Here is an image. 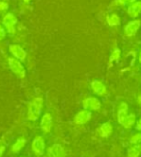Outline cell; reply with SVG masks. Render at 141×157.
<instances>
[{
	"label": "cell",
	"mask_w": 141,
	"mask_h": 157,
	"mask_svg": "<svg viewBox=\"0 0 141 157\" xmlns=\"http://www.w3.org/2000/svg\"><path fill=\"white\" fill-rule=\"evenodd\" d=\"M44 108V98L35 96L31 99L27 106V119L29 121H37L41 117Z\"/></svg>",
	"instance_id": "1"
},
{
	"label": "cell",
	"mask_w": 141,
	"mask_h": 157,
	"mask_svg": "<svg viewBox=\"0 0 141 157\" xmlns=\"http://www.w3.org/2000/svg\"><path fill=\"white\" fill-rule=\"evenodd\" d=\"M8 65L10 70L20 78H24L26 76V71L24 66L22 65L21 61L16 59L15 57H9L8 58Z\"/></svg>",
	"instance_id": "2"
},
{
	"label": "cell",
	"mask_w": 141,
	"mask_h": 157,
	"mask_svg": "<svg viewBox=\"0 0 141 157\" xmlns=\"http://www.w3.org/2000/svg\"><path fill=\"white\" fill-rule=\"evenodd\" d=\"M17 22V17L12 13H7L6 15H4L2 19V25L9 35L15 34Z\"/></svg>",
	"instance_id": "3"
},
{
	"label": "cell",
	"mask_w": 141,
	"mask_h": 157,
	"mask_svg": "<svg viewBox=\"0 0 141 157\" xmlns=\"http://www.w3.org/2000/svg\"><path fill=\"white\" fill-rule=\"evenodd\" d=\"M32 151L37 156H42L46 151V141L43 136H36L31 144Z\"/></svg>",
	"instance_id": "4"
},
{
	"label": "cell",
	"mask_w": 141,
	"mask_h": 157,
	"mask_svg": "<svg viewBox=\"0 0 141 157\" xmlns=\"http://www.w3.org/2000/svg\"><path fill=\"white\" fill-rule=\"evenodd\" d=\"M82 107L84 110L88 111H99L102 108L101 101L96 96H88L82 100Z\"/></svg>",
	"instance_id": "5"
},
{
	"label": "cell",
	"mask_w": 141,
	"mask_h": 157,
	"mask_svg": "<svg viewBox=\"0 0 141 157\" xmlns=\"http://www.w3.org/2000/svg\"><path fill=\"white\" fill-rule=\"evenodd\" d=\"M52 125H53V117L52 114L50 113H46L43 114V117L41 118L40 121V128L41 130L45 133V134H48L50 133L52 129Z\"/></svg>",
	"instance_id": "6"
},
{
	"label": "cell",
	"mask_w": 141,
	"mask_h": 157,
	"mask_svg": "<svg viewBox=\"0 0 141 157\" xmlns=\"http://www.w3.org/2000/svg\"><path fill=\"white\" fill-rule=\"evenodd\" d=\"M92 118V113L88 110H81L76 113L73 117V123L76 125H84L88 123Z\"/></svg>",
	"instance_id": "7"
},
{
	"label": "cell",
	"mask_w": 141,
	"mask_h": 157,
	"mask_svg": "<svg viewBox=\"0 0 141 157\" xmlns=\"http://www.w3.org/2000/svg\"><path fill=\"white\" fill-rule=\"evenodd\" d=\"M141 26V21L140 20H132L128 21L124 27V33L127 37H133L137 33Z\"/></svg>",
	"instance_id": "8"
},
{
	"label": "cell",
	"mask_w": 141,
	"mask_h": 157,
	"mask_svg": "<svg viewBox=\"0 0 141 157\" xmlns=\"http://www.w3.org/2000/svg\"><path fill=\"white\" fill-rule=\"evenodd\" d=\"M90 86L92 89V92L96 96H99V97H102V96H105L107 93L106 86L102 81H99V80L92 81Z\"/></svg>",
	"instance_id": "9"
},
{
	"label": "cell",
	"mask_w": 141,
	"mask_h": 157,
	"mask_svg": "<svg viewBox=\"0 0 141 157\" xmlns=\"http://www.w3.org/2000/svg\"><path fill=\"white\" fill-rule=\"evenodd\" d=\"M9 51L11 52V54L13 56V57H15L16 59L20 60V61H24L26 59L27 56V52H25V50L20 45H17V44H13V45H10L9 47Z\"/></svg>",
	"instance_id": "10"
},
{
	"label": "cell",
	"mask_w": 141,
	"mask_h": 157,
	"mask_svg": "<svg viewBox=\"0 0 141 157\" xmlns=\"http://www.w3.org/2000/svg\"><path fill=\"white\" fill-rule=\"evenodd\" d=\"M47 157H66V150L60 144H53L46 150Z\"/></svg>",
	"instance_id": "11"
},
{
	"label": "cell",
	"mask_w": 141,
	"mask_h": 157,
	"mask_svg": "<svg viewBox=\"0 0 141 157\" xmlns=\"http://www.w3.org/2000/svg\"><path fill=\"white\" fill-rule=\"evenodd\" d=\"M127 14L132 19L136 20V17L141 14V1H134L131 4H128L127 9Z\"/></svg>",
	"instance_id": "12"
},
{
	"label": "cell",
	"mask_w": 141,
	"mask_h": 157,
	"mask_svg": "<svg viewBox=\"0 0 141 157\" xmlns=\"http://www.w3.org/2000/svg\"><path fill=\"white\" fill-rule=\"evenodd\" d=\"M128 116V106L126 102H122V103H120V105L118 107V111H117L118 123L123 126Z\"/></svg>",
	"instance_id": "13"
},
{
	"label": "cell",
	"mask_w": 141,
	"mask_h": 157,
	"mask_svg": "<svg viewBox=\"0 0 141 157\" xmlns=\"http://www.w3.org/2000/svg\"><path fill=\"white\" fill-rule=\"evenodd\" d=\"M112 133H113V126L109 121L102 123L99 127V129H98V134L102 139H107L108 137L111 136Z\"/></svg>",
	"instance_id": "14"
},
{
	"label": "cell",
	"mask_w": 141,
	"mask_h": 157,
	"mask_svg": "<svg viewBox=\"0 0 141 157\" xmlns=\"http://www.w3.org/2000/svg\"><path fill=\"white\" fill-rule=\"evenodd\" d=\"M27 141H26V139L25 138H23V137H20V138H18L16 140V142L12 144V147H11V151L13 152V153H20L21 150L24 148V147H25V144H26Z\"/></svg>",
	"instance_id": "15"
},
{
	"label": "cell",
	"mask_w": 141,
	"mask_h": 157,
	"mask_svg": "<svg viewBox=\"0 0 141 157\" xmlns=\"http://www.w3.org/2000/svg\"><path fill=\"white\" fill-rule=\"evenodd\" d=\"M140 154H141V144H132L127 150L128 157H139Z\"/></svg>",
	"instance_id": "16"
},
{
	"label": "cell",
	"mask_w": 141,
	"mask_h": 157,
	"mask_svg": "<svg viewBox=\"0 0 141 157\" xmlns=\"http://www.w3.org/2000/svg\"><path fill=\"white\" fill-rule=\"evenodd\" d=\"M106 22L109 26H118L121 23V19L117 14H110L106 17Z\"/></svg>",
	"instance_id": "17"
},
{
	"label": "cell",
	"mask_w": 141,
	"mask_h": 157,
	"mask_svg": "<svg viewBox=\"0 0 141 157\" xmlns=\"http://www.w3.org/2000/svg\"><path fill=\"white\" fill-rule=\"evenodd\" d=\"M135 123H136V116L134 113H128V116L127 117L123 124V127L126 129H131Z\"/></svg>",
	"instance_id": "18"
},
{
	"label": "cell",
	"mask_w": 141,
	"mask_h": 157,
	"mask_svg": "<svg viewBox=\"0 0 141 157\" xmlns=\"http://www.w3.org/2000/svg\"><path fill=\"white\" fill-rule=\"evenodd\" d=\"M120 56H121L120 50L118 49V48H115V49L113 50V52H112V53H111V56H110V57H109V62L112 63V62L119 61Z\"/></svg>",
	"instance_id": "19"
},
{
	"label": "cell",
	"mask_w": 141,
	"mask_h": 157,
	"mask_svg": "<svg viewBox=\"0 0 141 157\" xmlns=\"http://www.w3.org/2000/svg\"><path fill=\"white\" fill-rule=\"evenodd\" d=\"M130 144H141V132L135 133L133 134L131 138H130Z\"/></svg>",
	"instance_id": "20"
},
{
	"label": "cell",
	"mask_w": 141,
	"mask_h": 157,
	"mask_svg": "<svg viewBox=\"0 0 141 157\" xmlns=\"http://www.w3.org/2000/svg\"><path fill=\"white\" fill-rule=\"evenodd\" d=\"M134 1H137V0H115L113 3L120 5V6H125L127 4H131V3H132Z\"/></svg>",
	"instance_id": "21"
},
{
	"label": "cell",
	"mask_w": 141,
	"mask_h": 157,
	"mask_svg": "<svg viewBox=\"0 0 141 157\" xmlns=\"http://www.w3.org/2000/svg\"><path fill=\"white\" fill-rule=\"evenodd\" d=\"M9 8V4L8 2H6V1H3V0H1L0 1V12H5V11H7Z\"/></svg>",
	"instance_id": "22"
},
{
	"label": "cell",
	"mask_w": 141,
	"mask_h": 157,
	"mask_svg": "<svg viewBox=\"0 0 141 157\" xmlns=\"http://www.w3.org/2000/svg\"><path fill=\"white\" fill-rule=\"evenodd\" d=\"M6 37V30L3 25H0V41H2Z\"/></svg>",
	"instance_id": "23"
},
{
	"label": "cell",
	"mask_w": 141,
	"mask_h": 157,
	"mask_svg": "<svg viewBox=\"0 0 141 157\" xmlns=\"http://www.w3.org/2000/svg\"><path fill=\"white\" fill-rule=\"evenodd\" d=\"M135 129L139 132H141V118H139L138 120H136L135 123Z\"/></svg>",
	"instance_id": "24"
},
{
	"label": "cell",
	"mask_w": 141,
	"mask_h": 157,
	"mask_svg": "<svg viewBox=\"0 0 141 157\" xmlns=\"http://www.w3.org/2000/svg\"><path fill=\"white\" fill-rule=\"evenodd\" d=\"M5 149H6V147L5 144H0V157H2L4 152H5Z\"/></svg>",
	"instance_id": "25"
},
{
	"label": "cell",
	"mask_w": 141,
	"mask_h": 157,
	"mask_svg": "<svg viewBox=\"0 0 141 157\" xmlns=\"http://www.w3.org/2000/svg\"><path fill=\"white\" fill-rule=\"evenodd\" d=\"M136 101H137V104L141 107V94H139L138 96H137V99H136Z\"/></svg>",
	"instance_id": "26"
},
{
	"label": "cell",
	"mask_w": 141,
	"mask_h": 157,
	"mask_svg": "<svg viewBox=\"0 0 141 157\" xmlns=\"http://www.w3.org/2000/svg\"><path fill=\"white\" fill-rule=\"evenodd\" d=\"M138 60H139V62L141 63V49H140V52H139V56H138Z\"/></svg>",
	"instance_id": "27"
},
{
	"label": "cell",
	"mask_w": 141,
	"mask_h": 157,
	"mask_svg": "<svg viewBox=\"0 0 141 157\" xmlns=\"http://www.w3.org/2000/svg\"><path fill=\"white\" fill-rule=\"evenodd\" d=\"M23 1L25 2V3H29L30 1H31V0H23Z\"/></svg>",
	"instance_id": "28"
}]
</instances>
